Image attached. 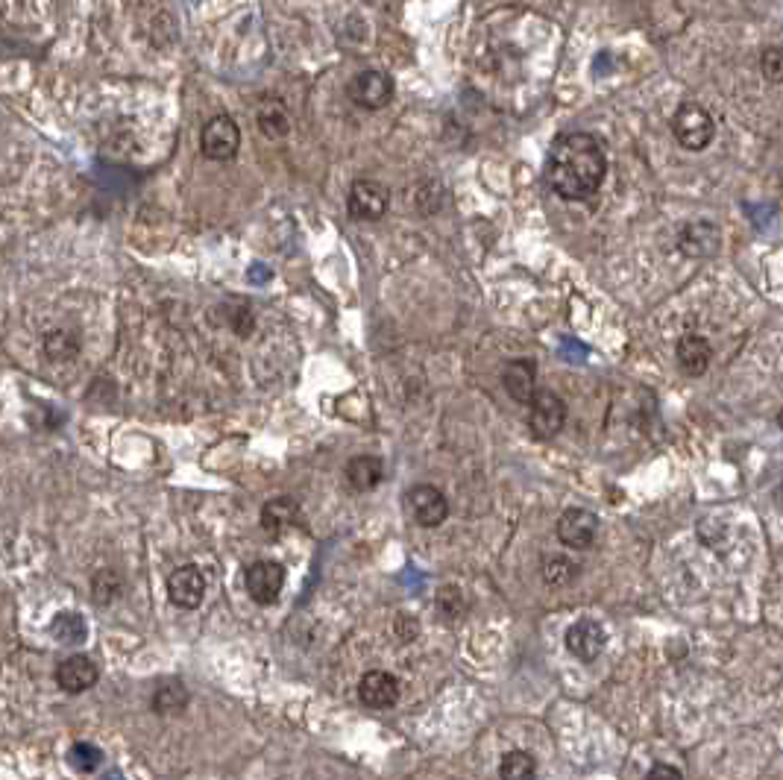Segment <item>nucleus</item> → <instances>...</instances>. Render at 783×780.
Instances as JSON below:
<instances>
[{
	"label": "nucleus",
	"instance_id": "22",
	"mask_svg": "<svg viewBox=\"0 0 783 780\" xmlns=\"http://www.w3.org/2000/svg\"><path fill=\"white\" fill-rule=\"evenodd\" d=\"M502 780H537V760L528 751H508L499 763Z\"/></svg>",
	"mask_w": 783,
	"mask_h": 780
},
{
	"label": "nucleus",
	"instance_id": "2",
	"mask_svg": "<svg viewBox=\"0 0 783 780\" xmlns=\"http://www.w3.org/2000/svg\"><path fill=\"white\" fill-rule=\"evenodd\" d=\"M672 132L678 138V144L684 150H693V153H701L710 147V141L716 138V124H713V115L696 103V100H687L678 106V112L672 115Z\"/></svg>",
	"mask_w": 783,
	"mask_h": 780
},
{
	"label": "nucleus",
	"instance_id": "16",
	"mask_svg": "<svg viewBox=\"0 0 783 780\" xmlns=\"http://www.w3.org/2000/svg\"><path fill=\"white\" fill-rule=\"evenodd\" d=\"M675 358H678V367L687 373V376H704L710 370V361H713V347L707 344V338L701 335H684L678 341V349H675Z\"/></svg>",
	"mask_w": 783,
	"mask_h": 780
},
{
	"label": "nucleus",
	"instance_id": "21",
	"mask_svg": "<svg viewBox=\"0 0 783 780\" xmlns=\"http://www.w3.org/2000/svg\"><path fill=\"white\" fill-rule=\"evenodd\" d=\"M540 575H543V584H546V587L561 590V587H569V584L578 578V564H572L564 555H549V558L543 561V566H540Z\"/></svg>",
	"mask_w": 783,
	"mask_h": 780
},
{
	"label": "nucleus",
	"instance_id": "11",
	"mask_svg": "<svg viewBox=\"0 0 783 780\" xmlns=\"http://www.w3.org/2000/svg\"><path fill=\"white\" fill-rule=\"evenodd\" d=\"M358 698L370 710H388L399 701V681L393 678L391 672L373 669L358 681Z\"/></svg>",
	"mask_w": 783,
	"mask_h": 780
},
{
	"label": "nucleus",
	"instance_id": "8",
	"mask_svg": "<svg viewBox=\"0 0 783 780\" xmlns=\"http://www.w3.org/2000/svg\"><path fill=\"white\" fill-rule=\"evenodd\" d=\"M347 91L352 103H358L361 109H382L393 100V77L385 71L367 68L352 77Z\"/></svg>",
	"mask_w": 783,
	"mask_h": 780
},
{
	"label": "nucleus",
	"instance_id": "30",
	"mask_svg": "<svg viewBox=\"0 0 783 780\" xmlns=\"http://www.w3.org/2000/svg\"><path fill=\"white\" fill-rule=\"evenodd\" d=\"M778 429H781V432H783V408H781V411H778Z\"/></svg>",
	"mask_w": 783,
	"mask_h": 780
},
{
	"label": "nucleus",
	"instance_id": "19",
	"mask_svg": "<svg viewBox=\"0 0 783 780\" xmlns=\"http://www.w3.org/2000/svg\"><path fill=\"white\" fill-rule=\"evenodd\" d=\"M259 127L267 138H282L291 130L288 106L276 97H264L259 103Z\"/></svg>",
	"mask_w": 783,
	"mask_h": 780
},
{
	"label": "nucleus",
	"instance_id": "7",
	"mask_svg": "<svg viewBox=\"0 0 783 780\" xmlns=\"http://www.w3.org/2000/svg\"><path fill=\"white\" fill-rule=\"evenodd\" d=\"M238 144H241V130L232 118L226 115H218L212 118L206 127H203V135H200V147H203V156L212 159V162H229L235 153H238Z\"/></svg>",
	"mask_w": 783,
	"mask_h": 780
},
{
	"label": "nucleus",
	"instance_id": "10",
	"mask_svg": "<svg viewBox=\"0 0 783 780\" xmlns=\"http://www.w3.org/2000/svg\"><path fill=\"white\" fill-rule=\"evenodd\" d=\"M285 587V569L276 561H259L247 569V593L259 605H273L282 596Z\"/></svg>",
	"mask_w": 783,
	"mask_h": 780
},
{
	"label": "nucleus",
	"instance_id": "17",
	"mask_svg": "<svg viewBox=\"0 0 783 780\" xmlns=\"http://www.w3.org/2000/svg\"><path fill=\"white\" fill-rule=\"evenodd\" d=\"M303 517L300 505L291 499V496H279V499H270L261 511V528L270 531V534H282L285 528L297 525Z\"/></svg>",
	"mask_w": 783,
	"mask_h": 780
},
{
	"label": "nucleus",
	"instance_id": "14",
	"mask_svg": "<svg viewBox=\"0 0 783 780\" xmlns=\"http://www.w3.org/2000/svg\"><path fill=\"white\" fill-rule=\"evenodd\" d=\"M502 385L508 390V396L520 405H528L537 393V367L534 361L520 358V361H508L502 370Z\"/></svg>",
	"mask_w": 783,
	"mask_h": 780
},
{
	"label": "nucleus",
	"instance_id": "28",
	"mask_svg": "<svg viewBox=\"0 0 783 780\" xmlns=\"http://www.w3.org/2000/svg\"><path fill=\"white\" fill-rule=\"evenodd\" d=\"M760 71H763V77L769 80V83H775V86H783V47H766L763 53H760Z\"/></svg>",
	"mask_w": 783,
	"mask_h": 780
},
{
	"label": "nucleus",
	"instance_id": "25",
	"mask_svg": "<svg viewBox=\"0 0 783 780\" xmlns=\"http://www.w3.org/2000/svg\"><path fill=\"white\" fill-rule=\"evenodd\" d=\"M188 704V693L179 681H165L153 693V710L156 713H179Z\"/></svg>",
	"mask_w": 783,
	"mask_h": 780
},
{
	"label": "nucleus",
	"instance_id": "5",
	"mask_svg": "<svg viewBox=\"0 0 783 780\" xmlns=\"http://www.w3.org/2000/svg\"><path fill=\"white\" fill-rule=\"evenodd\" d=\"M347 206L355 220H379L391 206V191L376 179H355L349 188Z\"/></svg>",
	"mask_w": 783,
	"mask_h": 780
},
{
	"label": "nucleus",
	"instance_id": "12",
	"mask_svg": "<svg viewBox=\"0 0 783 780\" xmlns=\"http://www.w3.org/2000/svg\"><path fill=\"white\" fill-rule=\"evenodd\" d=\"M100 678V669L97 663L86 657V654H74V657H65L59 666H56V684L65 690V693H86L97 684Z\"/></svg>",
	"mask_w": 783,
	"mask_h": 780
},
{
	"label": "nucleus",
	"instance_id": "9",
	"mask_svg": "<svg viewBox=\"0 0 783 780\" xmlns=\"http://www.w3.org/2000/svg\"><path fill=\"white\" fill-rule=\"evenodd\" d=\"M608 646V631L602 622L596 619H578L569 625L566 631V649L572 657H578L581 663H593L596 657H602V651Z\"/></svg>",
	"mask_w": 783,
	"mask_h": 780
},
{
	"label": "nucleus",
	"instance_id": "15",
	"mask_svg": "<svg viewBox=\"0 0 783 780\" xmlns=\"http://www.w3.org/2000/svg\"><path fill=\"white\" fill-rule=\"evenodd\" d=\"M678 244H681V253H687L690 259H710L719 250V229L713 223L696 220L681 229Z\"/></svg>",
	"mask_w": 783,
	"mask_h": 780
},
{
	"label": "nucleus",
	"instance_id": "26",
	"mask_svg": "<svg viewBox=\"0 0 783 780\" xmlns=\"http://www.w3.org/2000/svg\"><path fill=\"white\" fill-rule=\"evenodd\" d=\"M437 610H440V616H443L446 622H458V619L467 613V599H464V593H461L458 587L446 584V587H440V593H437Z\"/></svg>",
	"mask_w": 783,
	"mask_h": 780
},
{
	"label": "nucleus",
	"instance_id": "6",
	"mask_svg": "<svg viewBox=\"0 0 783 780\" xmlns=\"http://www.w3.org/2000/svg\"><path fill=\"white\" fill-rule=\"evenodd\" d=\"M405 508L414 517V522L423 525V528H437L449 517V502L435 484H414L405 493Z\"/></svg>",
	"mask_w": 783,
	"mask_h": 780
},
{
	"label": "nucleus",
	"instance_id": "13",
	"mask_svg": "<svg viewBox=\"0 0 783 780\" xmlns=\"http://www.w3.org/2000/svg\"><path fill=\"white\" fill-rule=\"evenodd\" d=\"M168 596L182 610L200 607L203 596H206V581H203L200 569L197 566H179V569H174L171 578H168Z\"/></svg>",
	"mask_w": 783,
	"mask_h": 780
},
{
	"label": "nucleus",
	"instance_id": "20",
	"mask_svg": "<svg viewBox=\"0 0 783 780\" xmlns=\"http://www.w3.org/2000/svg\"><path fill=\"white\" fill-rule=\"evenodd\" d=\"M80 347H83V338L74 329H53L50 335H44V355L50 361H71V358H77Z\"/></svg>",
	"mask_w": 783,
	"mask_h": 780
},
{
	"label": "nucleus",
	"instance_id": "18",
	"mask_svg": "<svg viewBox=\"0 0 783 780\" xmlns=\"http://www.w3.org/2000/svg\"><path fill=\"white\" fill-rule=\"evenodd\" d=\"M385 478V464L373 455H358L347 464V481L352 490H373Z\"/></svg>",
	"mask_w": 783,
	"mask_h": 780
},
{
	"label": "nucleus",
	"instance_id": "29",
	"mask_svg": "<svg viewBox=\"0 0 783 780\" xmlns=\"http://www.w3.org/2000/svg\"><path fill=\"white\" fill-rule=\"evenodd\" d=\"M646 780H684V775H681V769H675L669 763H657V766H652V772L646 775Z\"/></svg>",
	"mask_w": 783,
	"mask_h": 780
},
{
	"label": "nucleus",
	"instance_id": "3",
	"mask_svg": "<svg viewBox=\"0 0 783 780\" xmlns=\"http://www.w3.org/2000/svg\"><path fill=\"white\" fill-rule=\"evenodd\" d=\"M566 423V402L555 390H537L528 402V429L537 440L561 434Z\"/></svg>",
	"mask_w": 783,
	"mask_h": 780
},
{
	"label": "nucleus",
	"instance_id": "23",
	"mask_svg": "<svg viewBox=\"0 0 783 780\" xmlns=\"http://www.w3.org/2000/svg\"><path fill=\"white\" fill-rule=\"evenodd\" d=\"M50 634H53L59 643H65V646H71V643L77 646V643L86 640V619H83L80 613H59V616L53 619V625H50Z\"/></svg>",
	"mask_w": 783,
	"mask_h": 780
},
{
	"label": "nucleus",
	"instance_id": "27",
	"mask_svg": "<svg viewBox=\"0 0 783 780\" xmlns=\"http://www.w3.org/2000/svg\"><path fill=\"white\" fill-rule=\"evenodd\" d=\"M68 760H71V766H74L77 772H94V769L100 766V760H103V751L94 748V745H88V742H77V745L71 748Z\"/></svg>",
	"mask_w": 783,
	"mask_h": 780
},
{
	"label": "nucleus",
	"instance_id": "24",
	"mask_svg": "<svg viewBox=\"0 0 783 780\" xmlns=\"http://www.w3.org/2000/svg\"><path fill=\"white\" fill-rule=\"evenodd\" d=\"M121 590H124V584H121V575L115 572V569H100L94 578H91V599L97 602V605H112V602H118L121 599Z\"/></svg>",
	"mask_w": 783,
	"mask_h": 780
},
{
	"label": "nucleus",
	"instance_id": "1",
	"mask_svg": "<svg viewBox=\"0 0 783 780\" xmlns=\"http://www.w3.org/2000/svg\"><path fill=\"white\" fill-rule=\"evenodd\" d=\"M608 176V156L596 135L590 132H566L558 135L549 159L546 182L549 188L569 203L590 200Z\"/></svg>",
	"mask_w": 783,
	"mask_h": 780
},
{
	"label": "nucleus",
	"instance_id": "4",
	"mask_svg": "<svg viewBox=\"0 0 783 780\" xmlns=\"http://www.w3.org/2000/svg\"><path fill=\"white\" fill-rule=\"evenodd\" d=\"M599 537V517L587 508H566L558 517V540L572 552L593 549Z\"/></svg>",
	"mask_w": 783,
	"mask_h": 780
}]
</instances>
